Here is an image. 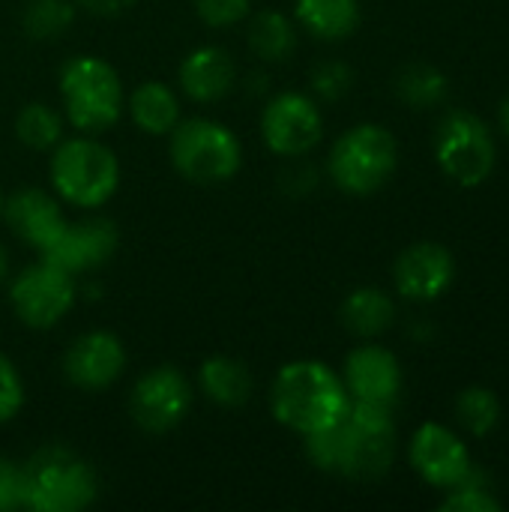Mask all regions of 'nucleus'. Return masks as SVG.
<instances>
[{"label":"nucleus","instance_id":"obj_1","mask_svg":"<svg viewBox=\"0 0 509 512\" xmlns=\"http://www.w3.org/2000/svg\"><path fill=\"white\" fill-rule=\"evenodd\" d=\"M393 435V405L351 399L342 420L306 435V453L327 474L375 480L390 471Z\"/></svg>","mask_w":509,"mask_h":512},{"label":"nucleus","instance_id":"obj_2","mask_svg":"<svg viewBox=\"0 0 509 512\" xmlns=\"http://www.w3.org/2000/svg\"><path fill=\"white\" fill-rule=\"evenodd\" d=\"M348 405L351 396L342 375L321 360H294L282 366L270 390L273 417L303 438L342 420Z\"/></svg>","mask_w":509,"mask_h":512},{"label":"nucleus","instance_id":"obj_3","mask_svg":"<svg viewBox=\"0 0 509 512\" xmlns=\"http://www.w3.org/2000/svg\"><path fill=\"white\" fill-rule=\"evenodd\" d=\"M60 99L66 120L78 132L99 135L123 114V81L108 60L81 54L60 69Z\"/></svg>","mask_w":509,"mask_h":512},{"label":"nucleus","instance_id":"obj_4","mask_svg":"<svg viewBox=\"0 0 509 512\" xmlns=\"http://www.w3.org/2000/svg\"><path fill=\"white\" fill-rule=\"evenodd\" d=\"M51 186L72 207H102L120 186V162L108 144L93 135L60 141L51 153Z\"/></svg>","mask_w":509,"mask_h":512},{"label":"nucleus","instance_id":"obj_5","mask_svg":"<svg viewBox=\"0 0 509 512\" xmlns=\"http://www.w3.org/2000/svg\"><path fill=\"white\" fill-rule=\"evenodd\" d=\"M27 510L81 512L99 498V477L90 462L66 447H42L24 462Z\"/></svg>","mask_w":509,"mask_h":512},{"label":"nucleus","instance_id":"obj_6","mask_svg":"<svg viewBox=\"0 0 509 512\" xmlns=\"http://www.w3.org/2000/svg\"><path fill=\"white\" fill-rule=\"evenodd\" d=\"M168 156L180 177L201 186L228 183L243 165L240 138L219 120H180L171 132Z\"/></svg>","mask_w":509,"mask_h":512},{"label":"nucleus","instance_id":"obj_7","mask_svg":"<svg viewBox=\"0 0 509 512\" xmlns=\"http://www.w3.org/2000/svg\"><path fill=\"white\" fill-rule=\"evenodd\" d=\"M399 165V144L393 132L381 123L351 126L330 150L327 171L330 180L348 195L378 192Z\"/></svg>","mask_w":509,"mask_h":512},{"label":"nucleus","instance_id":"obj_8","mask_svg":"<svg viewBox=\"0 0 509 512\" xmlns=\"http://www.w3.org/2000/svg\"><path fill=\"white\" fill-rule=\"evenodd\" d=\"M435 159L456 186H483L498 165L492 129L471 111H450L435 132Z\"/></svg>","mask_w":509,"mask_h":512},{"label":"nucleus","instance_id":"obj_9","mask_svg":"<svg viewBox=\"0 0 509 512\" xmlns=\"http://www.w3.org/2000/svg\"><path fill=\"white\" fill-rule=\"evenodd\" d=\"M9 306L15 318L30 330H51L75 306V276L63 267L39 258L24 267L9 285Z\"/></svg>","mask_w":509,"mask_h":512},{"label":"nucleus","instance_id":"obj_10","mask_svg":"<svg viewBox=\"0 0 509 512\" xmlns=\"http://www.w3.org/2000/svg\"><path fill=\"white\" fill-rule=\"evenodd\" d=\"M192 408V384L174 366H156L138 378L129 396V414L141 432L162 435L177 429Z\"/></svg>","mask_w":509,"mask_h":512},{"label":"nucleus","instance_id":"obj_11","mask_svg":"<svg viewBox=\"0 0 509 512\" xmlns=\"http://www.w3.org/2000/svg\"><path fill=\"white\" fill-rule=\"evenodd\" d=\"M324 135V117L312 96L306 93H279L264 105L261 138L276 156H303Z\"/></svg>","mask_w":509,"mask_h":512},{"label":"nucleus","instance_id":"obj_12","mask_svg":"<svg viewBox=\"0 0 509 512\" xmlns=\"http://www.w3.org/2000/svg\"><path fill=\"white\" fill-rule=\"evenodd\" d=\"M408 456L420 480L441 492H450L474 474V462L465 441L441 423H423L411 438Z\"/></svg>","mask_w":509,"mask_h":512},{"label":"nucleus","instance_id":"obj_13","mask_svg":"<svg viewBox=\"0 0 509 512\" xmlns=\"http://www.w3.org/2000/svg\"><path fill=\"white\" fill-rule=\"evenodd\" d=\"M456 279V258L447 246L423 240L408 246L393 267L396 291L411 303H432L450 291Z\"/></svg>","mask_w":509,"mask_h":512},{"label":"nucleus","instance_id":"obj_14","mask_svg":"<svg viewBox=\"0 0 509 512\" xmlns=\"http://www.w3.org/2000/svg\"><path fill=\"white\" fill-rule=\"evenodd\" d=\"M126 369V348L108 330L78 336L63 354V375L78 390H105Z\"/></svg>","mask_w":509,"mask_h":512},{"label":"nucleus","instance_id":"obj_15","mask_svg":"<svg viewBox=\"0 0 509 512\" xmlns=\"http://www.w3.org/2000/svg\"><path fill=\"white\" fill-rule=\"evenodd\" d=\"M117 243L120 234L111 219H81V222H66L60 237L42 252V258L78 276L93 267H102L114 255Z\"/></svg>","mask_w":509,"mask_h":512},{"label":"nucleus","instance_id":"obj_16","mask_svg":"<svg viewBox=\"0 0 509 512\" xmlns=\"http://www.w3.org/2000/svg\"><path fill=\"white\" fill-rule=\"evenodd\" d=\"M342 381L351 399L393 405L402 390V366L393 351L381 345H360L345 357Z\"/></svg>","mask_w":509,"mask_h":512},{"label":"nucleus","instance_id":"obj_17","mask_svg":"<svg viewBox=\"0 0 509 512\" xmlns=\"http://www.w3.org/2000/svg\"><path fill=\"white\" fill-rule=\"evenodd\" d=\"M9 225V231L33 246L39 255L60 237V231L66 228V216L57 204L54 195H48L45 189H18L15 195L3 198V213H0Z\"/></svg>","mask_w":509,"mask_h":512},{"label":"nucleus","instance_id":"obj_18","mask_svg":"<svg viewBox=\"0 0 509 512\" xmlns=\"http://www.w3.org/2000/svg\"><path fill=\"white\" fill-rule=\"evenodd\" d=\"M237 81L234 57L219 45H201L180 63V87L192 102L210 105L228 96Z\"/></svg>","mask_w":509,"mask_h":512},{"label":"nucleus","instance_id":"obj_19","mask_svg":"<svg viewBox=\"0 0 509 512\" xmlns=\"http://www.w3.org/2000/svg\"><path fill=\"white\" fill-rule=\"evenodd\" d=\"M294 18L315 39L339 42L360 27V0H297Z\"/></svg>","mask_w":509,"mask_h":512},{"label":"nucleus","instance_id":"obj_20","mask_svg":"<svg viewBox=\"0 0 509 512\" xmlns=\"http://www.w3.org/2000/svg\"><path fill=\"white\" fill-rule=\"evenodd\" d=\"M198 387L219 408H240L252 399V375H249L246 363L225 357V354L201 363Z\"/></svg>","mask_w":509,"mask_h":512},{"label":"nucleus","instance_id":"obj_21","mask_svg":"<svg viewBox=\"0 0 509 512\" xmlns=\"http://www.w3.org/2000/svg\"><path fill=\"white\" fill-rule=\"evenodd\" d=\"M129 117L147 135H168L180 123V99L162 81H144L129 96Z\"/></svg>","mask_w":509,"mask_h":512},{"label":"nucleus","instance_id":"obj_22","mask_svg":"<svg viewBox=\"0 0 509 512\" xmlns=\"http://www.w3.org/2000/svg\"><path fill=\"white\" fill-rule=\"evenodd\" d=\"M339 315H342V324L348 333H354L360 339H372L393 327L396 303L381 288H357L345 297Z\"/></svg>","mask_w":509,"mask_h":512},{"label":"nucleus","instance_id":"obj_23","mask_svg":"<svg viewBox=\"0 0 509 512\" xmlns=\"http://www.w3.org/2000/svg\"><path fill=\"white\" fill-rule=\"evenodd\" d=\"M297 45L294 21L279 9H264L249 24V48L264 63H282Z\"/></svg>","mask_w":509,"mask_h":512},{"label":"nucleus","instance_id":"obj_24","mask_svg":"<svg viewBox=\"0 0 509 512\" xmlns=\"http://www.w3.org/2000/svg\"><path fill=\"white\" fill-rule=\"evenodd\" d=\"M396 93L411 108H435L447 99L450 81L441 69H435L429 63H414L408 69H402V75L396 78Z\"/></svg>","mask_w":509,"mask_h":512},{"label":"nucleus","instance_id":"obj_25","mask_svg":"<svg viewBox=\"0 0 509 512\" xmlns=\"http://www.w3.org/2000/svg\"><path fill=\"white\" fill-rule=\"evenodd\" d=\"M63 135V117L45 102H27L15 117V138L30 150H54Z\"/></svg>","mask_w":509,"mask_h":512},{"label":"nucleus","instance_id":"obj_26","mask_svg":"<svg viewBox=\"0 0 509 512\" xmlns=\"http://www.w3.org/2000/svg\"><path fill=\"white\" fill-rule=\"evenodd\" d=\"M456 417L474 438H486L501 423V402L489 387H465L456 399Z\"/></svg>","mask_w":509,"mask_h":512},{"label":"nucleus","instance_id":"obj_27","mask_svg":"<svg viewBox=\"0 0 509 512\" xmlns=\"http://www.w3.org/2000/svg\"><path fill=\"white\" fill-rule=\"evenodd\" d=\"M75 21L72 0H30L21 12V27L30 39H60Z\"/></svg>","mask_w":509,"mask_h":512},{"label":"nucleus","instance_id":"obj_28","mask_svg":"<svg viewBox=\"0 0 509 512\" xmlns=\"http://www.w3.org/2000/svg\"><path fill=\"white\" fill-rule=\"evenodd\" d=\"M441 510L450 512H501V501L477 480V471L450 489V495L441 501Z\"/></svg>","mask_w":509,"mask_h":512},{"label":"nucleus","instance_id":"obj_29","mask_svg":"<svg viewBox=\"0 0 509 512\" xmlns=\"http://www.w3.org/2000/svg\"><path fill=\"white\" fill-rule=\"evenodd\" d=\"M27 507V477L24 465L0 456V512H15Z\"/></svg>","mask_w":509,"mask_h":512},{"label":"nucleus","instance_id":"obj_30","mask_svg":"<svg viewBox=\"0 0 509 512\" xmlns=\"http://www.w3.org/2000/svg\"><path fill=\"white\" fill-rule=\"evenodd\" d=\"M354 84V72L339 63V60H330V63H321L315 72H312V90L321 96V99H342Z\"/></svg>","mask_w":509,"mask_h":512},{"label":"nucleus","instance_id":"obj_31","mask_svg":"<svg viewBox=\"0 0 509 512\" xmlns=\"http://www.w3.org/2000/svg\"><path fill=\"white\" fill-rule=\"evenodd\" d=\"M24 405V381L15 369V363L0 354V426L9 423Z\"/></svg>","mask_w":509,"mask_h":512},{"label":"nucleus","instance_id":"obj_32","mask_svg":"<svg viewBox=\"0 0 509 512\" xmlns=\"http://www.w3.org/2000/svg\"><path fill=\"white\" fill-rule=\"evenodd\" d=\"M192 3H195V12L201 15V21L210 27L240 24L252 6V0H192Z\"/></svg>","mask_w":509,"mask_h":512},{"label":"nucleus","instance_id":"obj_33","mask_svg":"<svg viewBox=\"0 0 509 512\" xmlns=\"http://www.w3.org/2000/svg\"><path fill=\"white\" fill-rule=\"evenodd\" d=\"M138 0H75V6H81L84 12L90 15H99V18H114V15H123L126 9H132Z\"/></svg>","mask_w":509,"mask_h":512},{"label":"nucleus","instance_id":"obj_34","mask_svg":"<svg viewBox=\"0 0 509 512\" xmlns=\"http://www.w3.org/2000/svg\"><path fill=\"white\" fill-rule=\"evenodd\" d=\"M6 276H9V255H6V249L0 246V285H3Z\"/></svg>","mask_w":509,"mask_h":512},{"label":"nucleus","instance_id":"obj_35","mask_svg":"<svg viewBox=\"0 0 509 512\" xmlns=\"http://www.w3.org/2000/svg\"><path fill=\"white\" fill-rule=\"evenodd\" d=\"M501 129L509 135V96L504 99V105H501Z\"/></svg>","mask_w":509,"mask_h":512},{"label":"nucleus","instance_id":"obj_36","mask_svg":"<svg viewBox=\"0 0 509 512\" xmlns=\"http://www.w3.org/2000/svg\"><path fill=\"white\" fill-rule=\"evenodd\" d=\"M0 213H3V192H0Z\"/></svg>","mask_w":509,"mask_h":512}]
</instances>
